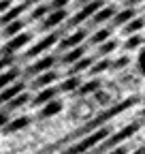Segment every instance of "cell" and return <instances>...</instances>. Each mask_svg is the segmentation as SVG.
<instances>
[{
	"mask_svg": "<svg viewBox=\"0 0 145 154\" xmlns=\"http://www.w3.org/2000/svg\"><path fill=\"white\" fill-rule=\"evenodd\" d=\"M102 5H107V0H90V2H85V5H81L79 9H77V13L72 15L68 22H66V28H77V26H81V24H85L90 17H92Z\"/></svg>",
	"mask_w": 145,
	"mask_h": 154,
	"instance_id": "6da1fadb",
	"label": "cell"
},
{
	"mask_svg": "<svg viewBox=\"0 0 145 154\" xmlns=\"http://www.w3.org/2000/svg\"><path fill=\"white\" fill-rule=\"evenodd\" d=\"M85 38H87V28H81V26H77V28H72V32H70L68 36H64V38H58L56 47H58L60 51H64V49H68V47H75V45H81V43H85Z\"/></svg>",
	"mask_w": 145,
	"mask_h": 154,
	"instance_id": "7a4b0ae2",
	"label": "cell"
},
{
	"mask_svg": "<svg viewBox=\"0 0 145 154\" xmlns=\"http://www.w3.org/2000/svg\"><path fill=\"white\" fill-rule=\"evenodd\" d=\"M64 19H68V11H66V9H51V11L43 17L39 30H41V32H45V30L49 32V30H53V28H58Z\"/></svg>",
	"mask_w": 145,
	"mask_h": 154,
	"instance_id": "3957f363",
	"label": "cell"
},
{
	"mask_svg": "<svg viewBox=\"0 0 145 154\" xmlns=\"http://www.w3.org/2000/svg\"><path fill=\"white\" fill-rule=\"evenodd\" d=\"M58 38H60V32H49V34H47V36H43L36 45H32V47L26 51V56H24V58H36V56H41L43 51H47V49H51V47H56Z\"/></svg>",
	"mask_w": 145,
	"mask_h": 154,
	"instance_id": "277c9868",
	"label": "cell"
},
{
	"mask_svg": "<svg viewBox=\"0 0 145 154\" xmlns=\"http://www.w3.org/2000/svg\"><path fill=\"white\" fill-rule=\"evenodd\" d=\"M115 11H117V7H115V5H109V2H107V5H102V7H100L92 17L87 19V28H98V26L107 24L109 19L113 17V13H115Z\"/></svg>",
	"mask_w": 145,
	"mask_h": 154,
	"instance_id": "5b68a950",
	"label": "cell"
},
{
	"mask_svg": "<svg viewBox=\"0 0 145 154\" xmlns=\"http://www.w3.org/2000/svg\"><path fill=\"white\" fill-rule=\"evenodd\" d=\"M135 15H139L135 7H122V9H117L113 13L111 19H109V28H120V26H124L128 22V19H132Z\"/></svg>",
	"mask_w": 145,
	"mask_h": 154,
	"instance_id": "8992f818",
	"label": "cell"
},
{
	"mask_svg": "<svg viewBox=\"0 0 145 154\" xmlns=\"http://www.w3.org/2000/svg\"><path fill=\"white\" fill-rule=\"evenodd\" d=\"M62 107H64V103L56 96V99H51V101H47V103L41 105L39 118H41V120H49V118H53V116H58V113L62 111Z\"/></svg>",
	"mask_w": 145,
	"mask_h": 154,
	"instance_id": "52a82bcc",
	"label": "cell"
},
{
	"mask_svg": "<svg viewBox=\"0 0 145 154\" xmlns=\"http://www.w3.org/2000/svg\"><path fill=\"white\" fill-rule=\"evenodd\" d=\"M85 51H87L85 43H81V45H75V47H68V49H64V51H62V54H64V56H62V64H64V66H70L72 62H77V60H79V58H81V56H83Z\"/></svg>",
	"mask_w": 145,
	"mask_h": 154,
	"instance_id": "ba28073f",
	"label": "cell"
},
{
	"mask_svg": "<svg viewBox=\"0 0 145 154\" xmlns=\"http://www.w3.org/2000/svg\"><path fill=\"white\" fill-rule=\"evenodd\" d=\"M30 38H32V34H26V32H22V34H17V36H13L11 41L0 49V54H9V51H17V49H22L24 45H28L30 43Z\"/></svg>",
	"mask_w": 145,
	"mask_h": 154,
	"instance_id": "9c48e42d",
	"label": "cell"
},
{
	"mask_svg": "<svg viewBox=\"0 0 145 154\" xmlns=\"http://www.w3.org/2000/svg\"><path fill=\"white\" fill-rule=\"evenodd\" d=\"M56 62H58V58H56V56H45V58H41V60H36L32 66H28V73H30V75H39V73L51 69Z\"/></svg>",
	"mask_w": 145,
	"mask_h": 154,
	"instance_id": "30bf717a",
	"label": "cell"
},
{
	"mask_svg": "<svg viewBox=\"0 0 145 154\" xmlns=\"http://www.w3.org/2000/svg\"><path fill=\"white\" fill-rule=\"evenodd\" d=\"M122 28V32L128 36V34H135V32H141L143 28H145V17L143 15H135L132 19H128L124 26H120Z\"/></svg>",
	"mask_w": 145,
	"mask_h": 154,
	"instance_id": "8fae6325",
	"label": "cell"
},
{
	"mask_svg": "<svg viewBox=\"0 0 145 154\" xmlns=\"http://www.w3.org/2000/svg\"><path fill=\"white\" fill-rule=\"evenodd\" d=\"M53 82H58V73L51 71V69H47V71H43V73L36 75V79L32 82V86L41 90V88H45V86H51Z\"/></svg>",
	"mask_w": 145,
	"mask_h": 154,
	"instance_id": "7c38bea8",
	"label": "cell"
},
{
	"mask_svg": "<svg viewBox=\"0 0 145 154\" xmlns=\"http://www.w3.org/2000/svg\"><path fill=\"white\" fill-rule=\"evenodd\" d=\"M56 96H58V88L45 86V88H41V92L32 99V103H34L36 107H41L43 103H47V101H51V99H56Z\"/></svg>",
	"mask_w": 145,
	"mask_h": 154,
	"instance_id": "4fadbf2b",
	"label": "cell"
},
{
	"mask_svg": "<svg viewBox=\"0 0 145 154\" xmlns=\"http://www.w3.org/2000/svg\"><path fill=\"white\" fill-rule=\"evenodd\" d=\"M109 66H111V58H109V56H102V58H94V62H92V66L87 69V73L94 77V75H100V73L109 71Z\"/></svg>",
	"mask_w": 145,
	"mask_h": 154,
	"instance_id": "5bb4252c",
	"label": "cell"
},
{
	"mask_svg": "<svg viewBox=\"0 0 145 154\" xmlns=\"http://www.w3.org/2000/svg\"><path fill=\"white\" fill-rule=\"evenodd\" d=\"M143 43H145V36L141 32H135V34H128V38L122 43V49L124 51H135V49H141Z\"/></svg>",
	"mask_w": 145,
	"mask_h": 154,
	"instance_id": "9a60e30c",
	"label": "cell"
},
{
	"mask_svg": "<svg viewBox=\"0 0 145 154\" xmlns=\"http://www.w3.org/2000/svg\"><path fill=\"white\" fill-rule=\"evenodd\" d=\"M98 47V51H96V56L94 58H102V56H109V54H113L117 47H120V41L117 38H113V36H109L107 41H102L100 45H96Z\"/></svg>",
	"mask_w": 145,
	"mask_h": 154,
	"instance_id": "2e32d148",
	"label": "cell"
},
{
	"mask_svg": "<svg viewBox=\"0 0 145 154\" xmlns=\"http://www.w3.org/2000/svg\"><path fill=\"white\" fill-rule=\"evenodd\" d=\"M109 36H113V28H109V26H107V28H98V30L94 28V34L87 36V43L96 47V45H100L102 41H107Z\"/></svg>",
	"mask_w": 145,
	"mask_h": 154,
	"instance_id": "e0dca14e",
	"label": "cell"
},
{
	"mask_svg": "<svg viewBox=\"0 0 145 154\" xmlns=\"http://www.w3.org/2000/svg\"><path fill=\"white\" fill-rule=\"evenodd\" d=\"M100 79L94 75V79H90V82H81V86L77 88V94L79 96H87V94H92V92H98L100 90Z\"/></svg>",
	"mask_w": 145,
	"mask_h": 154,
	"instance_id": "ac0fdd59",
	"label": "cell"
},
{
	"mask_svg": "<svg viewBox=\"0 0 145 154\" xmlns=\"http://www.w3.org/2000/svg\"><path fill=\"white\" fill-rule=\"evenodd\" d=\"M81 75H68L66 79L60 84V88H58V92H75L79 86H81Z\"/></svg>",
	"mask_w": 145,
	"mask_h": 154,
	"instance_id": "d6986e66",
	"label": "cell"
},
{
	"mask_svg": "<svg viewBox=\"0 0 145 154\" xmlns=\"http://www.w3.org/2000/svg\"><path fill=\"white\" fill-rule=\"evenodd\" d=\"M130 64V56L128 54H124L120 58H115V60H111V66H109V71H122Z\"/></svg>",
	"mask_w": 145,
	"mask_h": 154,
	"instance_id": "ffe728a7",
	"label": "cell"
},
{
	"mask_svg": "<svg viewBox=\"0 0 145 154\" xmlns=\"http://www.w3.org/2000/svg\"><path fill=\"white\" fill-rule=\"evenodd\" d=\"M28 124H30V118H17V120H13V124H9L4 128V133H17V131L26 128Z\"/></svg>",
	"mask_w": 145,
	"mask_h": 154,
	"instance_id": "44dd1931",
	"label": "cell"
},
{
	"mask_svg": "<svg viewBox=\"0 0 145 154\" xmlns=\"http://www.w3.org/2000/svg\"><path fill=\"white\" fill-rule=\"evenodd\" d=\"M49 11H51V9H49V5H47V2H43V5H39V7H36V9L32 11L30 19H43V17H45Z\"/></svg>",
	"mask_w": 145,
	"mask_h": 154,
	"instance_id": "7402d4cb",
	"label": "cell"
},
{
	"mask_svg": "<svg viewBox=\"0 0 145 154\" xmlns=\"http://www.w3.org/2000/svg\"><path fill=\"white\" fill-rule=\"evenodd\" d=\"M22 88H24V84H15V86H11V90H7L2 96H0V101H9V99H13L15 94L22 92Z\"/></svg>",
	"mask_w": 145,
	"mask_h": 154,
	"instance_id": "603a6c76",
	"label": "cell"
},
{
	"mask_svg": "<svg viewBox=\"0 0 145 154\" xmlns=\"http://www.w3.org/2000/svg\"><path fill=\"white\" fill-rule=\"evenodd\" d=\"M137 71L141 73V77H145V43L141 45V54L137 58Z\"/></svg>",
	"mask_w": 145,
	"mask_h": 154,
	"instance_id": "cb8c5ba5",
	"label": "cell"
},
{
	"mask_svg": "<svg viewBox=\"0 0 145 154\" xmlns=\"http://www.w3.org/2000/svg\"><path fill=\"white\" fill-rule=\"evenodd\" d=\"M70 0H51L49 2V9H66V5Z\"/></svg>",
	"mask_w": 145,
	"mask_h": 154,
	"instance_id": "d4e9b609",
	"label": "cell"
},
{
	"mask_svg": "<svg viewBox=\"0 0 145 154\" xmlns=\"http://www.w3.org/2000/svg\"><path fill=\"white\" fill-rule=\"evenodd\" d=\"M105 154H128V148H126V146H115V148H111Z\"/></svg>",
	"mask_w": 145,
	"mask_h": 154,
	"instance_id": "484cf974",
	"label": "cell"
},
{
	"mask_svg": "<svg viewBox=\"0 0 145 154\" xmlns=\"http://www.w3.org/2000/svg\"><path fill=\"white\" fill-rule=\"evenodd\" d=\"M141 2H145V0H126L124 7H137V5H141Z\"/></svg>",
	"mask_w": 145,
	"mask_h": 154,
	"instance_id": "4316f807",
	"label": "cell"
},
{
	"mask_svg": "<svg viewBox=\"0 0 145 154\" xmlns=\"http://www.w3.org/2000/svg\"><path fill=\"white\" fill-rule=\"evenodd\" d=\"M130 154H145V146H143V148H139V150H132Z\"/></svg>",
	"mask_w": 145,
	"mask_h": 154,
	"instance_id": "83f0119b",
	"label": "cell"
},
{
	"mask_svg": "<svg viewBox=\"0 0 145 154\" xmlns=\"http://www.w3.org/2000/svg\"><path fill=\"white\" fill-rule=\"evenodd\" d=\"M85 2H90V0H77L75 5H77V7H81V5H85Z\"/></svg>",
	"mask_w": 145,
	"mask_h": 154,
	"instance_id": "f1b7e54d",
	"label": "cell"
},
{
	"mask_svg": "<svg viewBox=\"0 0 145 154\" xmlns=\"http://www.w3.org/2000/svg\"><path fill=\"white\" fill-rule=\"evenodd\" d=\"M28 2H30V5H32V2H43V0H28Z\"/></svg>",
	"mask_w": 145,
	"mask_h": 154,
	"instance_id": "f546056e",
	"label": "cell"
}]
</instances>
